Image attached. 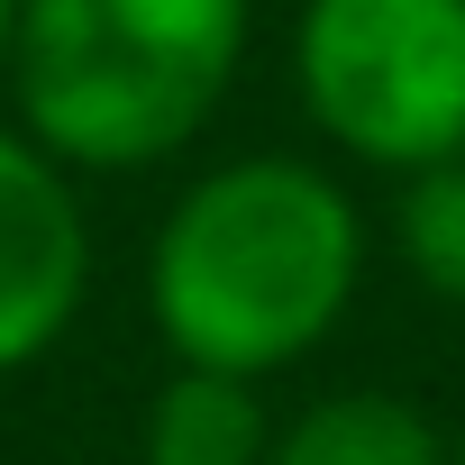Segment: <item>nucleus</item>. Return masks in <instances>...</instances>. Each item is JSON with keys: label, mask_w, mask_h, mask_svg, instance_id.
<instances>
[{"label": "nucleus", "mask_w": 465, "mask_h": 465, "mask_svg": "<svg viewBox=\"0 0 465 465\" xmlns=\"http://www.w3.org/2000/svg\"><path fill=\"white\" fill-rule=\"evenodd\" d=\"M365 283V219L329 164L238 155L210 164L146 247V311L173 365L283 374L347 320Z\"/></svg>", "instance_id": "1"}, {"label": "nucleus", "mask_w": 465, "mask_h": 465, "mask_svg": "<svg viewBox=\"0 0 465 465\" xmlns=\"http://www.w3.org/2000/svg\"><path fill=\"white\" fill-rule=\"evenodd\" d=\"M247 64V0H19V128L64 173L183 155Z\"/></svg>", "instance_id": "2"}, {"label": "nucleus", "mask_w": 465, "mask_h": 465, "mask_svg": "<svg viewBox=\"0 0 465 465\" xmlns=\"http://www.w3.org/2000/svg\"><path fill=\"white\" fill-rule=\"evenodd\" d=\"M292 83L338 155L447 164L465 155V0H302Z\"/></svg>", "instance_id": "3"}, {"label": "nucleus", "mask_w": 465, "mask_h": 465, "mask_svg": "<svg viewBox=\"0 0 465 465\" xmlns=\"http://www.w3.org/2000/svg\"><path fill=\"white\" fill-rule=\"evenodd\" d=\"M92 292V219L74 173L28 137L0 128V374H28Z\"/></svg>", "instance_id": "4"}, {"label": "nucleus", "mask_w": 465, "mask_h": 465, "mask_svg": "<svg viewBox=\"0 0 465 465\" xmlns=\"http://www.w3.org/2000/svg\"><path fill=\"white\" fill-rule=\"evenodd\" d=\"M146 465H274V420L265 392L247 374H210V365H173L146 401Z\"/></svg>", "instance_id": "5"}, {"label": "nucleus", "mask_w": 465, "mask_h": 465, "mask_svg": "<svg viewBox=\"0 0 465 465\" xmlns=\"http://www.w3.org/2000/svg\"><path fill=\"white\" fill-rule=\"evenodd\" d=\"M456 447L401 392H329L274 429V465H447Z\"/></svg>", "instance_id": "6"}, {"label": "nucleus", "mask_w": 465, "mask_h": 465, "mask_svg": "<svg viewBox=\"0 0 465 465\" xmlns=\"http://www.w3.org/2000/svg\"><path fill=\"white\" fill-rule=\"evenodd\" d=\"M392 247H401V265L420 274V292L465 302V155L401 173V201H392Z\"/></svg>", "instance_id": "7"}, {"label": "nucleus", "mask_w": 465, "mask_h": 465, "mask_svg": "<svg viewBox=\"0 0 465 465\" xmlns=\"http://www.w3.org/2000/svg\"><path fill=\"white\" fill-rule=\"evenodd\" d=\"M10 55H19V0H0V74H10Z\"/></svg>", "instance_id": "8"}, {"label": "nucleus", "mask_w": 465, "mask_h": 465, "mask_svg": "<svg viewBox=\"0 0 465 465\" xmlns=\"http://www.w3.org/2000/svg\"><path fill=\"white\" fill-rule=\"evenodd\" d=\"M447 465H465V438H456V456H447Z\"/></svg>", "instance_id": "9"}]
</instances>
